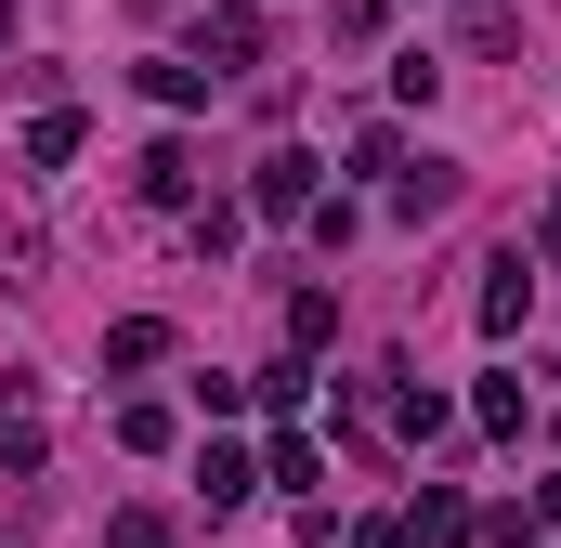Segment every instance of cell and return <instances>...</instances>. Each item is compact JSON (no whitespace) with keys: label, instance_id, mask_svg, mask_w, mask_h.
Wrapping results in <instances>:
<instances>
[{"label":"cell","instance_id":"obj_1","mask_svg":"<svg viewBox=\"0 0 561 548\" xmlns=\"http://www.w3.org/2000/svg\"><path fill=\"white\" fill-rule=\"evenodd\" d=\"M53 274V222L26 196V157H0V287H39Z\"/></svg>","mask_w":561,"mask_h":548},{"label":"cell","instance_id":"obj_2","mask_svg":"<svg viewBox=\"0 0 561 548\" xmlns=\"http://www.w3.org/2000/svg\"><path fill=\"white\" fill-rule=\"evenodd\" d=\"M262 53H275V26H262L249 0H209V13H196V66L236 79V66H262Z\"/></svg>","mask_w":561,"mask_h":548},{"label":"cell","instance_id":"obj_3","mask_svg":"<svg viewBox=\"0 0 561 548\" xmlns=\"http://www.w3.org/2000/svg\"><path fill=\"white\" fill-rule=\"evenodd\" d=\"M379 418H392V444H444V431H457V406H444L431 379H405V366H379Z\"/></svg>","mask_w":561,"mask_h":548},{"label":"cell","instance_id":"obj_4","mask_svg":"<svg viewBox=\"0 0 561 548\" xmlns=\"http://www.w3.org/2000/svg\"><path fill=\"white\" fill-rule=\"evenodd\" d=\"M470 313H483V340H523V313H536V262H523V249H496Z\"/></svg>","mask_w":561,"mask_h":548},{"label":"cell","instance_id":"obj_5","mask_svg":"<svg viewBox=\"0 0 561 548\" xmlns=\"http://www.w3.org/2000/svg\"><path fill=\"white\" fill-rule=\"evenodd\" d=\"M131 196H144V209H196V144L157 132V144L131 157Z\"/></svg>","mask_w":561,"mask_h":548},{"label":"cell","instance_id":"obj_6","mask_svg":"<svg viewBox=\"0 0 561 548\" xmlns=\"http://www.w3.org/2000/svg\"><path fill=\"white\" fill-rule=\"evenodd\" d=\"M0 470H13V483L39 470V379H26V366H0Z\"/></svg>","mask_w":561,"mask_h":548},{"label":"cell","instance_id":"obj_7","mask_svg":"<svg viewBox=\"0 0 561 548\" xmlns=\"http://www.w3.org/2000/svg\"><path fill=\"white\" fill-rule=\"evenodd\" d=\"M457 209V157H392V222H444Z\"/></svg>","mask_w":561,"mask_h":548},{"label":"cell","instance_id":"obj_8","mask_svg":"<svg viewBox=\"0 0 561 548\" xmlns=\"http://www.w3.org/2000/svg\"><path fill=\"white\" fill-rule=\"evenodd\" d=\"M249 209H262V222H300V209H313V157H300V144H275V157L249 170Z\"/></svg>","mask_w":561,"mask_h":548},{"label":"cell","instance_id":"obj_9","mask_svg":"<svg viewBox=\"0 0 561 548\" xmlns=\"http://www.w3.org/2000/svg\"><path fill=\"white\" fill-rule=\"evenodd\" d=\"M222 92V66H196V53H144V105H170V118H196Z\"/></svg>","mask_w":561,"mask_h":548},{"label":"cell","instance_id":"obj_10","mask_svg":"<svg viewBox=\"0 0 561 548\" xmlns=\"http://www.w3.org/2000/svg\"><path fill=\"white\" fill-rule=\"evenodd\" d=\"M170 353H183V340H170V313H118V327H105V366H118V379L170 366Z\"/></svg>","mask_w":561,"mask_h":548},{"label":"cell","instance_id":"obj_11","mask_svg":"<svg viewBox=\"0 0 561 548\" xmlns=\"http://www.w3.org/2000/svg\"><path fill=\"white\" fill-rule=\"evenodd\" d=\"M196 496H209V523H222V510H249V496H262V457L209 444V457H196Z\"/></svg>","mask_w":561,"mask_h":548},{"label":"cell","instance_id":"obj_12","mask_svg":"<svg viewBox=\"0 0 561 548\" xmlns=\"http://www.w3.org/2000/svg\"><path fill=\"white\" fill-rule=\"evenodd\" d=\"M405 523H419V548H470V496H457V483H419Z\"/></svg>","mask_w":561,"mask_h":548},{"label":"cell","instance_id":"obj_13","mask_svg":"<svg viewBox=\"0 0 561 548\" xmlns=\"http://www.w3.org/2000/svg\"><path fill=\"white\" fill-rule=\"evenodd\" d=\"M457 53H523V13L510 0H457Z\"/></svg>","mask_w":561,"mask_h":548},{"label":"cell","instance_id":"obj_14","mask_svg":"<svg viewBox=\"0 0 561 548\" xmlns=\"http://www.w3.org/2000/svg\"><path fill=\"white\" fill-rule=\"evenodd\" d=\"M66 157H79V105H66V92H53V105H39V118H26V170H66Z\"/></svg>","mask_w":561,"mask_h":548},{"label":"cell","instance_id":"obj_15","mask_svg":"<svg viewBox=\"0 0 561 548\" xmlns=\"http://www.w3.org/2000/svg\"><path fill=\"white\" fill-rule=\"evenodd\" d=\"M262 483H287V496H313V483H327V457H313V431H300V418L275 431V457H262Z\"/></svg>","mask_w":561,"mask_h":548},{"label":"cell","instance_id":"obj_16","mask_svg":"<svg viewBox=\"0 0 561 548\" xmlns=\"http://www.w3.org/2000/svg\"><path fill=\"white\" fill-rule=\"evenodd\" d=\"M118 444H131V457H170V444H183V418L157 406V392H131V406H118Z\"/></svg>","mask_w":561,"mask_h":548},{"label":"cell","instance_id":"obj_17","mask_svg":"<svg viewBox=\"0 0 561 548\" xmlns=\"http://www.w3.org/2000/svg\"><path fill=\"white\" fill-rule=\"evenodd\" d=\"M183 236H196V262H222V249L249 236V209H236V196H196V209H183Z\"/></svg>","mask_w":561,"mask_h":548},{"label":"cell","instance_id":"obj_18","mask_svg":"<svg viewBox=\"0 0 561 548\" xmlns=\"http://www.w3.org/2000/svg\"><path fill=\"white\" fill-rule=\"evenodd\" d=\"M340 340V300L327 287H287V353H327Z\"/></svg>","mask_w":561,"mask_h":548},{"label":"cell","instance_id":"obj_19","mask_svg":"<svg viewBox=\"0 0 561 548\" xmlns=\"http://www.w3.org/2000/svg\"><path fill=\"white\" fill-rule=\"evenodd\" d=\"M470 431H483V444H523V379H483V392H470Z\"/></svg>","mask_w":561,"mask_h":548},{"label":"cell","instance_id":"obj_20","mask_svg":"<svg viewBox=\"0 0 561 548\" xmlns=\"http://www.w3.org/2000/svg\"><path fill=\"white\" fill-rule=\"evenodd\" d=\"M392 157H405V132H392V118H366V132H353V170H366V183H392Z\"/></svg>","mask_w":561,"mask_h":548},{"label":"cell","instance_id":"obj_21","mask_svg":"<svg viewBox=\"0 0 561 548\" xmlns=\"http://www.w3.org/2000/svg\"><path fill=\"white\" fill-rule=\"evenodd\" d=\"M105 548H170V510H118V523H105Z\"/></svg>","mask_w":561,"mask_h":548},{"label":"cell","instance_id":"obj_22","mask_svg":"<svg viewBox=\"0 0 561 548\" xmlns=\"http://www.w3.org/2000/svg\"><path fill=\"white\" fill-rule=\"evenodd\" d=\"M353 548H419V523H405V510H366V523H353Z\"/></svg>","mask_w":561,"mask_h":548},{"label":"cell","instance_id":"obj_23","mask_svg":"<svg viewBox=\"0 0 561 548\" xmlns=\"http://www.w3.org/2000/svg\"><path fill=\"white\" fill-rule=\"evenodd\" d=\"M536 274H561V196H549V222H536Z\"/></svg>","mask_w":561,"mask_h":548},{"label":"cell","instance_id":"obj_24","mask_svg":"<svg viewBox=\"0 0 561 548\" xmlns=\"http://www.w3.org/2000/svg\"><path fill=\"white\" fill-rule=\"evenodd\" d=\"M536 536H561V470H549V483H536Z\"/></svg>","mask_w":561,"mask_h":548},{"label":"cell","instance_id":"obj_25","mask_svg":"<svg viewBox=\"0 0 561 548\" xmlns=\"http://www.w3.org/2000/svg\"><path fill=\"white\" fill-rule=\"evenodd\" d=\"M0 53H13V0H0Z\"/></svg>","mask_w":561,"mask_h":548}]
</instances>
